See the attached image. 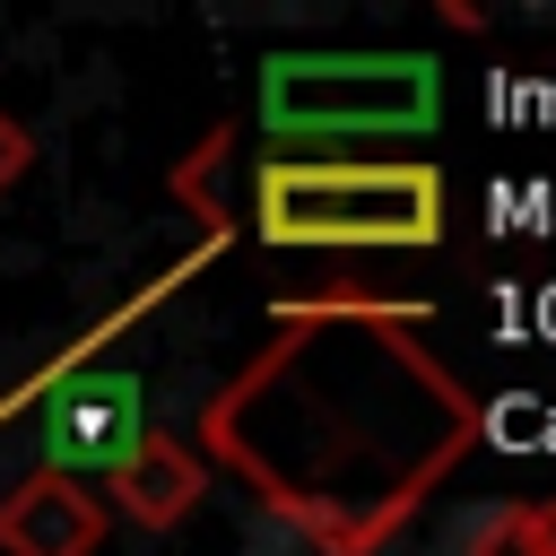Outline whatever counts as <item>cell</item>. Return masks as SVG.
Returning <instances> with one entry per match:
<instances>
[{
  "instance_id": "cell-1",
  "label": "cell",
  "mask_w": 556,
  "mask_h": 556,
  "mask_svg": "<svg viewBox=\"0 0 556 556\" xmlns=\"http://www.w3.org/2000/svg\"><path fill=\"white\" fill-rule=\"evenodd\" d=\"M443 191L417 165H269L261 235L269 243H426Z\"/></svg>"
},
{
  "instance_id": "cell-2",
  "label": "cell",
  "mask_w": 556,
  "mask_h": 556,
  "mask_svg": "<svg viewBox=\"0 0 556 556\" xmlns=\"http://www.w3.org/2000/svg\"><path fill=\"white\" fill-rule=\"evenodd\" d=\"M261 113L287 139L339 130H426L434 122V61H269Z\"/></svg>"
},
{
  "instance_id": "cell-3",
  "label": "cell",
  "mask_w": 556,
  "mask_h": 556,
  "mask_svg": "<svg viewBox=\"0 0 556 556\" xmlns=\"http://www.w3.org/2000/svg\"><path fill=\"white\" fill-rule=\"evenodd\" d=\"M35 434L52 469H130V452L148 443V400L130 374H70L43 391Z\"/></svg>"
}]
</instances>
